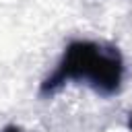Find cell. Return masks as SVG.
Segmentation results:
<instances>
[{
	"label": "cell",
	"mask_w": 132,
	"mask_h": 132,
	"mask_svg": "<svg viewBox=\"0 0 132 132\" xmlns=\"http://www.w3.org/2000/svg\"><path fill=\"white\" fill-rule=\"evenodd\" d=\"M2 132H23L19 126H14V124H8V126H4V130Z\"/></svg>",
	"instance_id": "7a4b0ae2"
},
{
	"label": "cell",
	"mask_w": 132,
	"mask_h": 132,
	"mask_svg": "<svg viewBox=\"0 0 132 132\" xmlns=\"http://www.w3.org/2000/svg\"><path fill=\"white\" fill-rule=\"evenodd\" d=\"M124 78V58L116 45L76 39L70 41L54 72L39 85V97H52L66 82H85L95 93L116 95Z\"/></svg>",
	"instance_id": "6da1fadb"
},
{
	"label": "cell",
	"mask_w": 132,
	"mask_h": 132,
	"mask_svg": "<svg viewBox=\"0 0 132 132\" xmlns=\"http://www.w3.org/2000/svg\"><path fill=\"white\" fill-rule=\"evenodd\" d=\"M128 128H130V132H132V113H130V118H128Z\"/></svg>",
	"instance_id": "3957f363"
}]
</instances>
